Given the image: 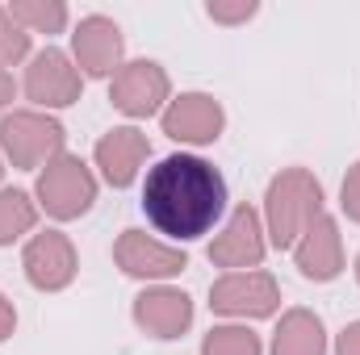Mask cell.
Returning <instances> with one entry per match:
<instances>
[{"mask_svg":"<svg viewBox=\"0 0 360 355\" xmlns=\"http://www.w3.org/2000/svg\"><path fill=\"white\" fill-rule=\"evenodd\" d=\"M323 217V188L302 168L281 172L269 188V234L276 247H293Z\"/></svg>","mask_w":360,"mask_h":355,"instance_id":"7a4b0ae2","label":"cell"},{"mask_svg":"<svg viewBox=\"0 0 360 355\" xmlns=\"http://www.w3.org/2000/svg\"><path fill=\"white\" fill-rule=\"evenodd\" d=\"M340 355H360V322H352V326L340 335Z\"/></svg>","mask_w":360,"mask_h":355,"instance_id":"603a6c76","label":"cell"},{"mask_svg":"<svg viewBox=\"0 0 360 355\" xmlns=\"http://www.w3.org/2000/svg\"><path fill=\"white\" fill-rule=\"evenodd\" d=\"M276 284L264 272H231L210 288V305L218 314H243V318H264L276 309Z\"/></svg>","mask_w":360,"mask_h":355,"instance_id":"8992f818","label":"cell"},{"mask_svg":"<svg viewBox=\"0 0 360 355\" xmlns=\"http://www.w3.org/2000/svg\"><path fill=\"white\" fill-rule=\"evenodd\" d=\"M252 13H256L252 0H243V4H210V17L214 21H248Z\"/></svg>","mask_w":360,"mask_h":355,"instance_id":"44dd1931","label":"cell"},{"mask_svg":"<svg viewBox=\"0 0 360 355\" xmlns=\"http://www.w3.org/2000/svg\"><path fill=\"white\" fill-rule=\"evenodd\" d=\"M210 260L218 267H256L264 260V239H260V217L252 205H239L226 222V230L214 239Z\"/></svg>","mask_w":360,"mask_h":355,"instance_id":"ba28073f","label":"cell"},{"mask_svg":"<svg viewBox=\"0 0 360 355\" xmlns=\"http://www.w3.org/2000/svg\"><path fill=\"white\" fill-rule=\"evenodd\" d=\"M13 326H17V314H13V301H4L0 297V343L13 335Z\"/></svg>","mask_w":360,"mask_h":355,"instance_id":"cb8c5ba5","label":"cell"},{"mask_svg":"<svg viewBox=\"0 0 360 355\" xmlns=\"http://www.w3.org/2000/svg\"><path fill=\"white\" fill-rule=\"evenodd\" d=\"M222 209H226V180L218 176L214 163L197 155H168L147 172L143 213L160 234L176 243L210 234Z\"/></svg>","mask_w":360,"mask_h":355,"instance_id":"6da1fadb","label":"cell"},{"mask_svg":"<svg viewBox=\"0 0 360 355\" xmlns=\"http://www.w3.org/2000/svg\"><path fill=\"white\" fill-rule=\"evenodd\" d=\"M25 276L38 288H63V284H72V276H76V251H72V243L59 230L38 234L25 247Z\"/></svg>","mask_w":360,"mask_h":355,"instance_id":"30bf717a","label":"cell"},{"mask_svg":"<svg viewBox=\"0 0 360 355\" xmlns=\"http://www.w3.org/2000/svg\"><path fill=\"white\" fill-rule=\"evenodd\" d=\"M344 209H348V217L360 222V163L348 172V180H344Z\"/></svg>","mask_w":360,"mask_h":355,"instance_id":"7402d4cb","label":"cell"},{"mask_svg":"<svg viewBox=\"0 0 360 355\" xmlns=\"http://www.w3.org/2000/svg\"><path fill=\"white\" fill-rule=\"evenodd\" d=\"M38 196L46 205V213L55 217H80L96 196V184H92L89 168L76 159V155H55L51 168L38 180Z\"/></svg>","mask_w":360,"mask_h":355,"instance_id":"3957f363","label":"cell"},{"mask_svg":"<svg viewBox=\"0 0 360 355\" xmlns=\"http://www.w3.org/2000/svg\"><path fill=\"white\" fill-rule=\"evenodd\" d=\"M0 142L13 159V168H38L42 159L59 155L63 147V126L38 113H13L0 126Z\"/></svg>","mask_w":360,"mask_h":355,"instance_id":"277c9868","label":"cell"},{"mask_svg":"<svg viewBox=\"0 0 360 355\" xmlns=\"http://www.w3.org/2000/svg\"><path fill=\"white\" fill-rule=\"evenodd\" d=\"M297 267H302V276H310V280H331V276H340L344 251H340V230H335L331 217H319V222L302 234V243H297Z\"/></svg>","mask_w":360,"mask_h":355,"instance_id":"9a60e30c","label":"cell"},{"mask_svg":"<svg viewBox=\"0 0 360 355\" xmlns=\"http://www.w3.org/2000/svg\"><path fill=\"white\" fill-rule=\"evenodd\" d=\"M356 276H360V260H356Z\"/></svg>","mask_w":360,"mask_h":355,"instance_id":"484cf974","label":"cell"},{"mask_svg":"<svg viewBox=\"0 0 360 355\" xmlns=\"http://www.w3.org/2000/svg\"><path fill=\"white\" fill-rule=\"evenodd\" d=\"M143 159H147V134L139 130H113L96 142V168L105 172L113 188H126Z\"/></svg>","mask_w":360,"mask_h":355,"instance_id":"5bb4252c","label":"cell"},{"mask_svg":"<svg viewBox=\"0 0 360 355\" xmlns=\"http://www.w3.org/2000/svg\"><path fill=\"white\" fill-rule=\"evenodd\" d=\"M164 134L176 142H214L222 134V109L214 96L188 92L172 100V109L164 113Z\"/></svg>","mask_w":360,"mask_h":355,"instance_id":"9c48e42d","label":"cell"},{"mask_svg":"<svg viewBox=\"0 0 360 355\" xmlns=\"http://www.w3.org/2000/svg\"><path fill=\"white\" fill-rule=\"evenodd\" d=\"M113 255H117L122 272H130V276H176V272L188 267V260H184L180 251L151 243L143 230H126V234L117 239Z\"/></svg>","mask_w":360,"mask_h":355,"instance_id":"7c38bea8","label":"cell"},{"mask_svg":"<svg viewBox=\"0 0 360 355\" xmlns=\"http://www.w3.org/2000/svg\"><path fill=\"white\" fill-rule=\"evenodd\" d=\"M164 96H168V76H164L160 63H147V59L117 67L113 88H109L113 109H122L126 117H147V113H155V109L164 105Z\"/></svg>","mask_w":360,"mask_h":355,"instance_id":"5b68a950","label":"cell"},{"mask_svg":"<svg viewBox=\"0 0 360 355\" xmlns=\"http://www.w3.org/2000/svg\"><path fill=\"white\" fill-rule=\"evenodd\" d=\"M201 355H260V339L243 326H218L205 335Z\"/></svg>","mask_w":360,"mask_h":355,"instance_id":"d6986e66","label":"cell"},{"mask_svg":"<svg viewBox=\"0 0 360 355\" xmlns=\"http://www.w3.org/2000/svg\"><path fill=\"white\" fill-rule=\"evenodd\" d=\"M272 355H327L323 322L306 309L285 314V322L276 330V343H272Z\"/></svg>","mask_w":360,"mask_h":355,"instance_id":"2e32d148","label":"cell"},{"mask_svg":"<svg viewBox=\"0 0 360 355\" xmlns=\"http://www.w3.org/2000/svg\"><path fill=\"white\" fill-rule=\"evenodd\" d=\"M25 51H30L25 29H17L8 8H0V63H17V59H25Z\"/></svg>","mask_w":360,"mask_h":355,"instance_id":"ffe728a7","label":"cell"},{"mask_svg":"<svg viewBox=\"0 0 360 355\" xmlns=\"http://www.w3.org/2000/svg\"><path fill=\"white\" fill-rule=\"evenodd\" d=\"M34 205H30V196L25 192H17V188H8V192H0V243H13V239H21L30 226H34Z\"/></svg>","mask_w":360,"mask_h":355,"instance_id":"ac0fdd59","label":"cell"},{"mask_svg":"<svg viewBox=\"0 0 360 355\" xmlns=\"http://www.w3.org/2000/svg\"><path fill=\"white\" fill-rule=\"evenodd\" d=\"M134 318H139V326L147 335L176 339V335L188 330V322H193V305H188V297L176 293V288H151V293H143L134 301Z\"/></svg>","mask_w":360,"mask_h":355,"instance_id":"8fae6325","label":"cell"},{"mask_svg":"<svg viewBox=\"0 0 360 355\" xmlns=\"http://www.w3.org/2000/svg\"><path fill=\"white\" fill-rule=\"evenodd\" d=\"M8 17L30 25V29H38V34H59L63 21H68V8L59 0H13Z\"/></svg>","mask_w":360,"mask_h":355,"instance_id":"e0dca14e","label":"cell"},{"mask_svg":"<svg viewBox=\"0 0 360 355\" xmlns=\"http://www.w3.org/2000/svg\"><path fill=\"white\" fill-rule=\"evenodd\" d=\"M25 96L46 109H63L80 100V72L68 63L63 51H42L25 72Z\"/></svg>","mask_w":360,"mask_h":355,"instance_id":"52a82bcc","label":"cell"},{"mask_svg":"<svg viewBox=\"0 0 360 355\" xmlns=\"http://www.w3.org/2000/svg\"><path fill=\"white\" fill-rule=\"evenodd\" d=\"M76 59L89 76H109L122 59V34L109 17H84L76 29Z\"/></svg>","mask_w":360,"mask_h":355,"instance_id":"4fadbf2b","label":"cell"},{"mask_svg":"<svg viewBox=\"0 0 360 355\" xmlns=\"http://www.w3.org/2000/svg\"><path fill=\"white\" fill-rule=\"evenodd\" d=\"M8 96H13V76H8V72L0 67V105H4Z\"/></svg>","mask_w":360,"mask_h":355,"instance_id":"d4e9b609","label":"cell"}]
</instances>
